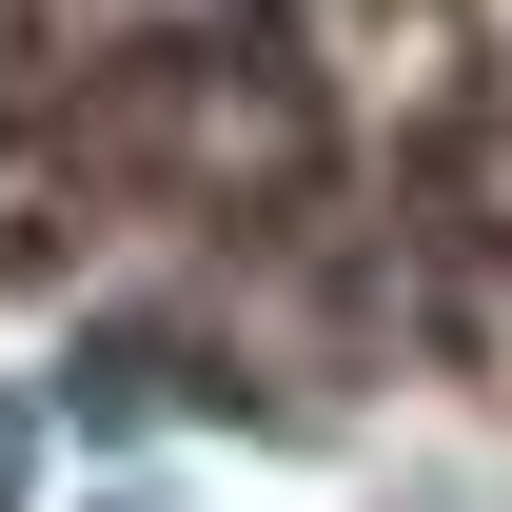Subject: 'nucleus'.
I'll return each instance as SVG.
<instances>
[{
  "label": "nucleus",
  "instance_id": "1",
  "mask_svg": "<svg viewBox=\"0 0 512 512\" xmlns=\"http://www.w3.org/2000/svg\"><path fill=\"white\" fill-rule=\"evenodd\" d=\"M20 473H40V394H0V512H20Z\"/></svg>",
  "mask_w": 512,
  "mask_h": 512
}]
</instances>
